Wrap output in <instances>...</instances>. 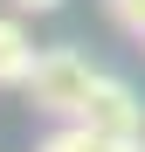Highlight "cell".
<instances>
[{
	"instance_id": "1",
	"label": "cell",
	"mask_w": 145,
	"mask_h": 152,
	"mask_svg": "<svg viewBox=\"0 0 145 152\" xmlns=\"http://www.w3.org/2000/svg\"><path fill=\"white\" fill-rule=\"evenodd\" d=\"M97 76L90 56H76V48H48V56H35V76H28V104L48 111V118H83L90 97H97Z\"/></svg>"
},
{
	"instance_id": "2",
	"label": "cell",
	"mask_w": 145,
	"mask_h": 152,
	"mask_svg": "<svg viewBox=\"0 0 145 152\" xmlns=\"http://www.w3.org/2000/svg\"><path fill=\"white\" fill-rule=\"evenodd\" d=\"M83 124H90V132H104V138H131V132H145V104H138V90H131V83L97 76V97H90Z\"/></svg>"
},
{
	"instance_id": "3",
	"label": "cell",
	"mask_w": 145,
	"mask_h": 152,
	"mask_svg": "<svg viewBox=\"0 0 145 152\" xmlns=\"http://www.w3.org/2000/svg\"><path fill=\"white\" fill-rule=\"evenodd\" d=\"M28 76H35V42L21 21L0 14V90H28Z\"/></svg>"
},
{
	"instance_id": "4",
	"label": "cell",
	"mask_w": 145,
	"mask_h": 152,
	"mask_svg": "<svg viewBox=\"0 0 145 152\" xmlns=\"http://www.w3.org/2000/svg\"><path fill=\"white\" fill-rule=\"evenodd\" d=\"M35 152H104V132H90L83 118H62V132H48Z\"/></svg>"
},
{
	"instance_id": "5",
	"label": "cell",
	"mask_w": 145,
	"mask_h": 152,
	"mask_svg": "<svg viewBox=\"0 0 145 152\" xmlns=\"http://www.w3.org/2000/svg\"><path fill=\"white\" fill-rule=\"evenodd\" d=\"M104 7H111V21L125 35H145V0H104Z\"/></svg>"
},
{
	"instance_id": "6",
	"label": "cell",
	"mask_w": 145,
	"mask_h": 152,
	"mask_svg": "<svg viewBox=\"0 0 145 152\" xmlns=\"http://www.w3.org/2000/svg\"><path fill=\"white\" fill-rule=\"evenodd\" d=\"M104 152H145V132H131V138H104Z\"/></svg>"
},
{
	"instance_id": "7",
	"label": "cell",
	"mask_w": 145,
	"mask_h": 152,
	"mask_svg": "<svg viewBox=\"0 0 145 152\" xmlns=\"http://www.w3.org/2000/svg\"><path fill=\"white\" fill-rule=\"evenodd\" d=\"M21 14H48V7H62V0H14Z\"/></svg>"
},
{
	"instance_id": "8",
	"label": "cell",
	"mask_w": 145,
	"mask_h": 152,
	"mask_svg": "<svg viewBox=\"0 0 145 152\" xmlns=\"http://www.w3.org/2000/svg\"><path fill=\"white\" fill-rule=\"evenodd\" d=\"M138 42H145V35H138Z\"/></svg>"
}]
</instances>
